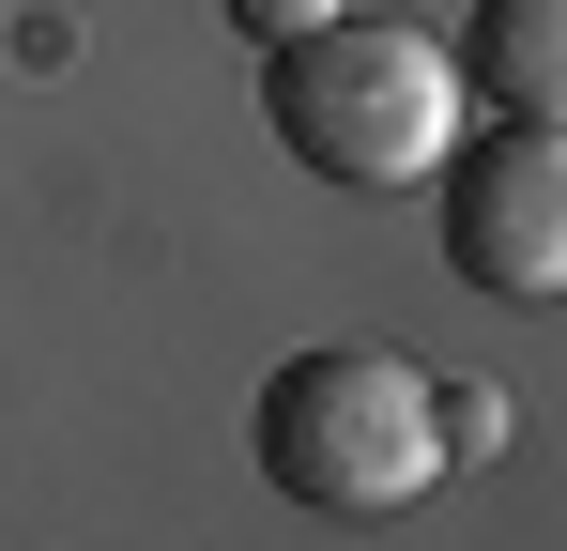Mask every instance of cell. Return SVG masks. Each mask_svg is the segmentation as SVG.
Listing matches in <instances>:
<instances>
[{
    "label": "cell",
    "mask_w": 567,
    "mask_h": 551,
    "mask_svg": "<svg viewBox=\"0 0 567 551\" xmlns=\"http://www.w3.org/2000/svg\"><path fill=\"white\" fill-rule=\"evenodd\" d=\"M430 199H445V261H461L475 291H506V306H553L567 291V123H491V138H461V154L430 169Z\"/></svg>",
    "instance_id": "cell-3"
},
{
    "label": "cell",
    "mask_w": 567,
    "mask_h": 551,
    "mask_svg": "<svg viewBox=\"0 0 567 551\" xmlns=\"http://www.w3.org/2000/svg\"><path fill=\"white\" fill-rule=\"evenodd\" d=\"M461 92L491 123H567V0H475L461 15Z\"/></svg>",
    "instance_id": "cell-4"
},
{
    "label": "cell",
    "mask_w": 567,
    "mask_h": 551,
    "mask_svg": "<svg viewBox=\"0 0 567 551\" xmlns=\"http://www.w3.org/2000/svg\"><path fill=\"white\" fill-rule=\"evenodd\" d=\"M461 46L445 31H414V15H322V31H291L261 46V123H277V154L307 184H338V199H399V184H430L461 154Z\"/></svg>",
    "instance_id": "cell-1"
},
{
    "label": "cell",
    "mask_w": 567,
    "mask_h": 551,
    "mask_svg": "<svg viewBox=\"0 0 567 551\" xmlns=\"http://www.w3.org/2000/svg\"><path fill=\"white\" fill-rule=\"evenodd\" d=\"M261 475H277L307 521H383L445 475V398L369 337H322L261 383Z\"/></svg>",
    "instance_id": "cell-2"
},
{
    "label": "cell",
    "mask_w": 567,
    "mask_h": 551,
    "mask_svg": "<svg viewBox=\"0 0 567 551\" xmlns=\"http://www.w3.org/2000/svg\"><path fill=\"white\" fill-rule=\"evenodd\" d=\"M230 15H246V31H261V46H291V31H322V15H338V0H230Z\"/></svg>",
    "instance_id": "cell-5"
}]
</instances>
